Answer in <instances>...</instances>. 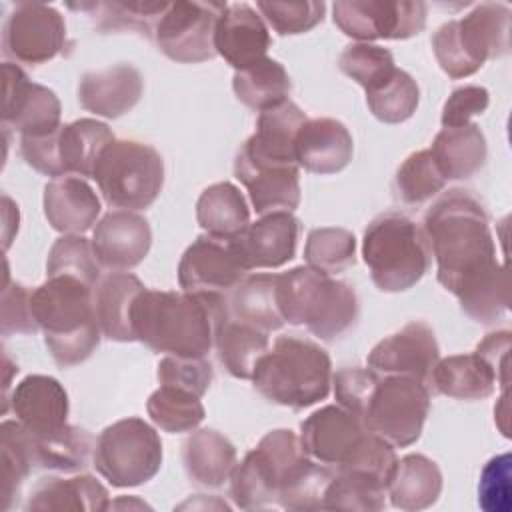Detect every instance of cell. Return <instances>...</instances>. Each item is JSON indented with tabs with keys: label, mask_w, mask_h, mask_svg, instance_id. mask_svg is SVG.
Segmentation results:
<instances>
[{
	"label": "cell",
	"mask_w": 512,
	"mask_h": 512,
	"mask_svg": "<svg viewBox=\"0 0 512 512\" xmlns=\"http://www.w3.org/2000/svg\"><path fill=\"white\" fill-rule=\"evenodd\" d=\"M422 230L436 260L438 282L472 320H498L508 310L510 288L506 266L496 258L484 204L468 190H448L428 208Z\"/></svg>",
	"instance_id": "6da1fadb"
},
{
	"label": "cell",
	"mask_w": 512,
	"mask_h": 512,
	"mask_svg": "<svg viewBox=\"0 0 512 512\" xmlns=\"http://www.w3.org/2000/svg\"><path fill=\"white\" fill-rule=\"evenodd\" d=\"M230 316L228 296L144 290L132 308L136 340L154 352L206 358L220 324Z\"/></svg>",
	"instance_id": "7a4b0ae2"
},
{
	"label": "cell",
	"mask_w": 512,
	"mask_h": 512,
	"mask_svg": "<svg viewBox=\"0 0 512 512\" xmlns=\"http://www.w3.org/2000/svg\"><path fill=\"white\" fill-rule=\"evenodd\" d=\"M32 312L60 368L82 364L98 348L102 332L90 284L74 276H48L32 290Z\"/></svg>",
	"instance_id": "3957f363"
},
{
	"label": "cell",
	"mask_w": 512,
	"mask_h": 512,
	"mask_svg": "<svg viewBox=\"0 0 512 512\" xmlns=\"http://www.w3.org/2000/svg\"><path fill=\"white\" fill-rule=\"evenodd\" d=\"M250 380L266 400L302 410L330 394L332 362L320 344L280 336L258 360Z\"/></svg>",
	"instance_id": "277c9868"
},
{
	"label": "cell",
	"mask_w": 512,
	"mask_h": 512,
	"mask_svg": "<svg viewBox=\"0 0 512 512\" xmlns=\"http://www.w3.org/2000/svg\"><path fill=\"white\" fill-rule=\"evenodd\" d=\"M278 308L284 322L306 326L320 340L342 336L360 310L350 284L308 264L278 274Z\"/></svg>",
	"instance_id": "5b68a950"
},
{
	"label": "cell",
	"mask_w": 512,
	"mask_h": 512,
	"mask_svg": "<svg viewBox=\"0 0 512 512\" xmlns=\"http://www.w3.org/2000/svg\"><path fill=\"white\" fill-rule=\"evenodd\" d=\"M430 256L422 226L400 212L380 214L364 230L362 258L382 292L412 288L428 272Z\"/></svg>",
	"instance_id": "8992f818"
},
{
	"label": "cell",
	"mask_w": 512,
	"mask_h": 512,
	"mask_svg": "<svg viewBox=\"0 0 512 512\" xmlns=\"http://www.w3.org/2000/svg\"><path fill=\"white\" fill-rule=\"evenodd\" d=\"M510 8L500 2L474 6L466 16L442 24L432 36L440 68L454 80L472 76L486 60L510 52Z\"/></svg>",
	"instance_id": "52a82bcc"
},
{
	"label": "cell",
	"mask_w": 512,
	"mask_h": 512,
	"mask_svg": "<svg viewBox=\"0 0 512 512\" xmlns=\"http://www.w3.org/2000/svg\"><path fill=\"white\" fill-rule=\"evenodd\" d=\"M308 462L310 456L292 430H270L234 466L230 474V496L242 510L272 506Z\"/></svg>",
	"instance_id": "ba28073f"
},
{
	"label": "cell",
	"mask_w": 512,
	"mask_h": 512,
	"mask_svg": "<svg viewBox=\"0 0 512 512\" xmlns=\"http://www.w3.org/2000/svg\"><path fill=\"white\" fill-rule=\"evenodd\" d=\"M92 178L108 206L134 212L158 198L164 186V160L150 144L114 140L102 150Z\"/></svg>",
	"instance_id": "9c48e42d"
},
{
	"label": "cell",
	"mask_w": 512,
	"mask_h": 512,
	"mask_svg": "<svg viewBox=\"0 0 512 512\" xmlns=\"http://www.w3.org/2000/svg\"><path fill=\"white\" fill-rule=\"evenodd\" d=\"M92 462L112 486L134 488L158 474L162 440L142 418H122L100 432Z\"/></svg>",
	"instance_id": "30bf717a"
},
{
	"label": "cell",
	"mask_w": 512,
	"mask_h": 512,
	"mask_svg": "<svg viewBox=\"0 0 512 512\" xmlns=\"http://www.w3.org/2000/svg\"><path fill=\"white\" fill-rule=\"evenodd\" d=\"M430 412V390L406 376H380L362 414L364 428L394 448L414 444Z\"/></svg>",
	"instance_id": "8fae6325"
},
{
	"label": "cell",
	"mask_w": 512,
	"mask_h": 512,
	"mask_svg": "<svg viewBox=\"0 0 512 512\" xmlns=\"http://www.w3.org/2000/svg\"><path fill=\"white\" fill-rule=\"evenodd\" d=\"M226 6V2H168L154 28L158 50L182 64L214 58V32Z\"/></svg>",
	"instance_id": "7c38bea8"
},
{
	"label": "cell",
	"mask_w": 512,
	"mask_h": 512,
	"mask_svg": "<svg viewBox=\"0 0 512 512\" xmlns=\"http://www.w3.org/2000/svg\"><path fill=\"white\" fill-rule=\"evenodd\" d=\"M428 6L408 0H338L332 4L334 24L350 38L406 40L426 26Z\"/></svg>",
	"instance_id": "4fadbf2b"
},
{
	"label": "cell",
	"mask_w": 512,
	"mask_h": 512,
	"mask_svg": "<svg viewBox=\"0 0 512 512\" xmlns=\"http://www.w3.org/2000/svg\"><path fill=\"white\" fill-rule=\"evenodd\" d=\"M66 42L62 14L44 2H16L2 30L4 56L38 66L56 58Z\"/></svg>",
	"instance_id": "5bb4252c"
},
{
	"label": "cell",
	"mask_w": 512,
	"mask_h": 512,
	"mask_svg": "<svg viewBox=\"0 0 512 512\" xmlns=\"http://www.w3.org/2000/svg\"><path fill=\"white\" fill-rule=\"evenodd\" d=\"M438 360L440 350L434 330L422 320H412L398 332L382 338L368 352L366 364L378 376H406L428 386Z\"/></svg>",
	"instance_id": "9a60e30c"
},
{
	"label": "cell",
	"mask_w": 512,
	"mask_h": 512,
	"mask_svg": "<svg viewBox=\"0 0 512 512\" xmlns=\"http://www.w3.org/2000/svg\"><path fill=\"white\" fill-rule=\"evenodd\" d=\"M248 270L232 250L228 240L210 234L198 236L182 254L178 264V284L194 294H228Z\"/></svg>",
	"instance_id": "2e32d148"
},
{
	"label": "cell",
	"mask_w": 512,
	"mask_h": 512,
	"mask_svg": "<svg viewBox=\"0 0 512 512\" xmlns=\"http://www.w3.org/2000/svg\"><path fill=\"white\" fill-rule=\"evenodd\" d=\"M4 104L2 122L22 136H44L56 132L60 124V102L56 94L28 80L18 64L4 62Z\"/></svg>",
	"instance_id": "e0dca14e"
},
{
	"label": "cell",
	"mask_w": 512,
	"mask_h": 512,
	"mask_svg": "<svg viewBox=\"0 0 512 512\" xmlns=\"http://www.w3.org/2000/svg\"><path fill=\"white\" fill-rule=\"evenodd\" d=\"M306 120V114L292 100L260 112L256 132L242 144L234 164L254 168L298 166L294 140Z\"/></svg>",
	"instance_id": "ac0fdd59"
},
{
	"label": "cell",
	"mask_w": 512,
	"mask_h": 512,
	"mask_svg": "<svg viewBox=\"0 0 512 512\" xmlns=\"http://www.w3.org/2000/svg\"><path fill=\"white\" fill-rule=\"evenodd\" d=\"M300 220L292 212L264 214L228 240L246 270L278 268L296 254Z\"/></svg>",
	"instance_id": "d6986e66"
},
{
	"label": "cell",
	"mask_w": 512,
	"mask_h": 512,
	"mask_svg": "<svg viewBox=\"0 0 512 512\" xmlns=\"http://www.w3.org/2000/svg\"><path fill=\"white\" fill-rule=\"evenodd\" d=\"M90 242L100 266L126 272L146 258L152 246V230L144 216L130 210H112L96 222Z\"/></svg>",
	"instance_id": "ffe728a7"
},
{
	"label": "cell",
	"mask_w": 512,
	"mask_h": 512,
	"mask_svg": "<svg viewBox=\"0 0 512 512\" xmlns=\"http://www.w3.org/2000/svg\"><path fill=\"white\" fill-rule=\"evenodd\" d=\"M8 402L16 420L34 436H46L66 426L68 394L64 386L52 376L30 374L22 378Z\"/></svg>",
	"instance_id": "44dd1931"
},
{
	"label": "cell",
	"mask_w": 512,
	"mask_h": 512,
	"mask_svg": "<svg viewBox=\"0 0 512 512\" xmlns=\"http://www.w3.org/2000/svg\"><path fill=\"white\" fill-rule=\"evenodd\" d=\"M364 432L366 428L360 416L340 404H328L300 424V444L316 462L338 466Z\"/></svg>",
	"instance_id": "7402d4cb"
},
{
	"label": "cell",
	"mask_w": 512,
	"mask_h": 512,
	"mask_svg": "<svg viewBox=\"0 0 512 512\" xmlns=\"http://www.w3.org/2000/svg\"><path fill=\"white\" fill-rule=\"evenodd\" d=\"M270 42V32L262 16L244 2L228 4L218 18L214 32L216 54L236 70L262 60Z\"/></svg>",
	"instance_id": "603a6c76"
},
{
	"label": "cell",
	"mask_w": 512,
	"mask_h": 512,
	"mask_svg": "<svg viewBox=\"0 0 512 512\" xmlns=\"http://www.w3.org/2000/svg\"><path fill=\"white\" fill-rule=\"evenodd\" d=\"M296 162L314 174H336L348 166L354 140L348 128L334 118H312L302 124L294 140Z\"/></svg>",
	"instance_id": "cb8c5ba5"
},
{
	"label": "cell",
	"mask_w": 512,
	"mask_h": 512,
	"mask_svg": "<svg viewBox=\"0 0 512 512\" xmlns=\"http://www.w3.org/2000/svg\"><path fill=\"white\" fill-rule=\"evenodd\" d=\"M142 90V74L130 64H116L84 74L78 84V102L96 116L118 118L138 104Z\"/></svg>",
	"instance_id": "d4e9b609"
},
{
	"label": "cell",
	"mask_w": 512,
	"mask_h": 512,
	"mask_svg": "<svg viewBox=\"0 0 512 512\" xmlns=\"http://www.w3.org/2000/svg\"><path fill=\"white\" fill-rule=\"evenodd\" d=\"M98 214L100 200L84 178L60 176L44 186V216L54 230L84 234L96 224Z\"/></svg>",
	"instance_id": "484cf974"
},
{
	"label": "cell",
	"mask_w": 512,
	"mask_h": 512,
	"mask_svg": "<svg viewBox=\"0 0 512 512\" xmlns=\"http://www.w3.org/2000/svg\"><path fill=\"white\" fill-rule=\"evenodd\" d=\"M144 290L146 286L140 278L130 272H112L98 282L94 288V308L102 336L116 342L136 340L132 308Z\"/></svg>",
	"instance_id": "4316f807"
},
{
	"label": "cell",
	"mask_w": 512,
	"mask_h": 512,
	"mask_svg": "<svg viewBox=\"0 0 512 512\" xmlns=\"http://www.w3.org/2000/svg\"><path fill=\"white\" fill-rule=\"evenodd\" d=\"M110 508L108 490L90 474L72 478H42L30 492L26 502L28 512H50V510H86L102 512Z\"/></svg>",
	"instance_id": "83f0119b"
},
{
	"label": "cell",
	"mask_w": 512,
	"mask_h": 512,
	"mask_svg": "<svg viewBox=\"0 0 512 512\" xmlns=\"http://www.w3.org/2000/svg\"><path fill=\"white\" fill-rule=\"evenodd\" d=\"M236 178L246 186L254 210L264 216L292 212L300 204L298 166H242L234 164Z\"/></svg>",
	"instance_id": "f1b7e54d"
},
{
	"label": "cell",
	"mask_w": 512,
	"mask_h": 512,
	"mask_svg": "<svg viewBox=\"0 0 512 512\" xmlns=\"http://www.w3.org/2000/svg\"><path fill=\"white\" fill-rule=\"evenodd\" d=\"M498 382L492 368L476 354H454L436 362L428 388L454 400H484Z\"/></svg>",
	"instance_id": "f546056e"
},
{
	"label": "cell",
	"mask_w": 512,
	"mask_h": 512,
	"mask_svg": "<svg viewBox=\"0 0 512 512\" xmlns=\"http://www.w3.org/2000/svg\"><path fill=\"white\" fill-rule=\"evenodd\" d=\"M182 462L190 480L206 488L222 486L238 464L234 444L212 428L196 430L186 438Z\"/></svg>",
	"instance_id": "4dcf8cb0"
},
{
	"label": "cell",
	"mask_w": 512,
	"mask_h": 512,
	"mask_svg": "<svg viewBox=\"0 0 512 512\" xmlns=\"http://www.w3.org/2000/svg\"><path fill=\"white\" fill-rule=\"evenodd\" d=\"M428 150L446 182L474 176L484 166L488 152L486 138L474 122L442 128Z\"/></svg>",
	"instance_id": "1f68e13d"
},
{
	"label": "cell",
	"mask_w": 512,
	"mask_h": 512,
	"mask_svg": "<svg viewBox=\"0 0 512 512\" xmlns=\"http://www.w3.org/2000/svg\"><path fill=\"white\" fill-rule=\"evenodd\" d=\"M442 492V472L424 454H408L396 462L388 482V496L394 508L414 512L432 506Z\"/></svg>",
	"instance_id": "d6a6232c"
},
{
	"label": "cell",
	"mask_w": 512,
	"mask_h": 512,
	"mask_svg": "<svg viewBox=\"0 0 512 512\" xmlns=\"http://www.w3.org/2000/svg\"><path fill=\"white\" fill-rule=\"evenodd\" d=\"M114 140L108 124L94 118L62 124L58 130V156L64 176L92 178L102 150Z\"/></svg>",
	"instance_id": "836d02e7"
},
{
	"label": "cell",
	"mask_w": 512,
	"mask_h": 512,
	"mask_svg": "<svg viewBox=\"0 0 512 512\" xmlns=\"http://www.w3.org/2000/svg\"><path fill=\"white\" fill-rule=\"evenodd\" d=\"M94 446V436L80 426L66 424L64 428L46 436H34L30 432L34 466L44 470L80 472L90 466V460L94 458Z\"/></svg>",
	"instance_id": "e575fe53"
},
{
	"label": "cell",
	"mask_w": 512,
	"mask_h": 512,
	"mask_svg": "<svg viewBox=\"0 0 512 512\" xmlns=\"http://www.w3.org/2000/svg\"><path fill=\"white\" fill-rule=\"evenodd\" d=\"M196 220L206 234L232 240L250 224V210L246 198L232 182H216L200 194Z\"/></svg>",
	"instance_id": "d590c367"
},
{
	"label": "cell",
	"mask_w": 512,
	"mask_h": 512,
	"mask_svg": "<svg viewBox=\"0 0 512 512\" xmlns=\"http://www.w3.org/2000/svg\"><path fill=\"white\" fill-rule=\"evenodd\" d=\"M230 316L252 324L264 332L282 328L284 318L278 308V274L246 276L228 298Z\"/></svg>",
	"instance_id": "8d00e7d4"
},
{
	"label": "cell",
	"mask_w": 512,
	"mask_h": 512,
	"mask_svg": "<svg viewBox=\"0 0 512 512\" xmlns=\"http://www.w3.org/2000/svg\"><path fill=\"white\" fill-rule=\"evenodd\" d=\"M214 346L228 374L250 380L258 360L268 352V332L228 316L216 332Z\"/></svg>",
	"instance_id": "74e56055"
},
{
	"label": "cell",
	"mask_w": 512,
	"mask_h": 512,
	"mask_svg": "<svg viewBox=\"0 0 512 512\" xmlns=\"http://www.w3.org/2000/svg\"><path fill=\"white\" fill-rule=\"evenodd\" d=\"M232 88L244 106L264 112L288 100L290 76L278 60L264 56L246 68L236 70Z\"/></svg>",
	"instance_id": "f35d334b"
},
{
	"label": "cell",
	"mask_w": 512,
	"mask_h": 512,
	"mask_svg": "<svg viewBox=\"0 0 512 512\" xmlns=\"http://www.w3.org/2000/svg\"><path fill=\"white\" fill-rule=\"evenodd\" d=\"M396 462L394 446L366 430L336 466V472L356 476L388 492V482L394 474Z\"/></svg>",
	"instance_id": "ab89813d"
},
{
	"label": "cell",
	"mask_w": 512,
	"mask_h": 512,
	"mask_svg": "<svg viewBox=\"0 0 512 512\" xmlns=\"http://www.w3.org/2000/svg\"><path fill=\"white\" fill-rule=\"evenodd\" d=\"M146 410L150 420L164 432L180 434L194 430L206 416V410L200 402V396L176 388L160 384L146 402Z\"/></svg>",
	"instance_id": "60d3db41"
},
{
	"label": "cell",
	"mask_w": 512,
	"mask_h": 512,
	"mask_svg": "<svg viewBox=\"0 0 512 512\" xmlns=\"http://www.w3.org/2000/svg\"><path fill=\"white\" fill-rule=\"evenodd\" d=\"M420 102L416 80L396 68L388 78L366 90V104L374 118L386 124H400L408 120Z\"/></svg>",
	"instance_id": "b9f144b4"
},
{
	"label": "cell",
	"mask_w": 512,
	"mask_h": 512,
	"mask_svg": "<svg viewBox=\"0 0 512 512\" xmlns=\"http://www.w3.org/2000/svg\"><path fill=\"white\" fill-rule=\"evenodd\" d=\"M306 264L324 274H338L356 262V238L346 228H314L304 246Z\"/></svg>",
	"instance_id": "7bdbcfd3"
},
{
	"label": "cell",
	"mask_w": 512,
	"mask_h": 512,
	"mask_svg": "<svg viewBox=\"0 0 512 512\" xmlns=\"http://www.w3.org/2000/svg\"><path fill=\"white\" fill-rule=\"evenodd\" d=\"M70 6L94 10V20L100 30H136L144 36H154V28L168 8V2H90Z\"/></svg>",
	"instance_id": "ee69618b"
},
{
	"label": "cell",
	"mask_w": 512,
	"mask_h": 512,
	"mask_svg": "<svg viewBox=\"0 0 512 512\" xmlns=\"http://www.w3.org/2000/svg\"><path fill=\"white\" fill-rule=\"evenodd\" d=\"M2 446V508L10 506V498L18 492L24 478L34 468L30 432L18 420H4L0 426Z\"/></svg>",
	"instance_id": "f6af8a7d"
},
{
	"label": "cell",
	"mask_w": 512,
	"mask_h": 512,
	"mask_svg": "<svg viewBox=\"0 0 512 512\" xmlns=\"http://www.w3.org/2000/svg\"><path fill=\"white\" fill-rule=\"evenodd\" d=\"M446 184L430 150L410 154L398 168L392 188L394 196L404 204H422L436 196Z\"/></svg>",
	"instance_id": "bcb514c9"
},
{
	"label": "cell",
	"mask_w": 512,
	"mask_h": 512,
	"mask_svg": "<svg viewBox=\"0 0 512 512\" xmlns=\"http://www.w3.org/2000/svg\"><path fill=\"white\" fill-rule=\"evenodd\" d=\"M48 276H74L92 288L100 282V262L94 254L92 242L80 234H64L58 238L46 260Z\"/></svg>",
	"instance_id": "7dc6e473"
},
{
	"label": "cell",
	"mask_w": 512,
	"mask_h": 512,
	"mask_svg": "<svg viewBox=\"0 0 512 512\" xmlns=\"http://www.w3.org/2000/svg\"><path fill=\"white\" fill-rule=\"evenodd\" d=\"M338 66L364 90H370L396 70L392 52L370 42H356L346 46L338 58Z\"/></svg>",
	"instance_id": "c3c4849f"
},
{
	"label": "cell",
	"mask_w": 512,
	"mask_h": 512,
	"mask_svg": "<svg viewBox=\"0 0 512 512\" xmlns=\"http://www.w3.org/2000/svg\"><path fill=\"white\" fill-rule=\"evenodd\" d=\"M386 490L350 474L336 472L324 494L328 510H382Z\"/></svg>",
	"instance_id": "681fc988"
},
{
	"label": "cell",
	"mask_w": 512,
	"mask_h": 512,
	"mask_svg": "<svg viewBox=\"0 0 512 512\" xmlns=\"http://www.w3.org/2000/svg\"><path fill=\"white\" fill-rule=\"evenodd\" d=\"M334 472L320 462H310L278 496V504L288 510L324 508V494Z\"/></svg>",
	"instance_id": "f907efd6"
},
{
	"label": "cell",
	"mask_w": 512,
	"mask_h": 512,
	"mask_svg": "<svg viewBox=\"0 0 512 512\" xmlns=\"http://www.w3.org/2000/svg\"><path fill=\"white\" fill-rule=\"evenodd\" d=\"M258 10L268 24L282 36L304 34L322 22L326 4L316 0L302 2H258Z\"/></svg>",
	"instance_id": "816d5d0a"
},
{
	"label": "cell",
	"mask_w": 512,
	"mask_h": 512,
	"mask_svg": "<svg viewBox=\"0 0 512 512\" xmlns=\"http://www.w3.org/2000/svg\"><path fill=\"white\" fill-rule=\"evenodd\" d=\"M512 458L508 452L490 458L478 480V506L486 512H510L512 508Z\"/></svg>",
	"instance_id": "f5cc1de1"
},
{
	"label": "cell",
	"mask_w": 512,
	"mask_h": 512,
	"mask_svg": "<svg viewBox=\"0 0 512 512\" xmlns=\"http://www.w3.org/2000/svg\"><path fill=\"white\" fill-rule=\"evenodd\" d=\"M158 382L188 390L196 396H204L212 382V364L206 358H184L166 354L158 362Z\"/></svg>",
	"instance_id": "db71d44e"
},
{
	"label": "cell",
	"mask_w": 512,
	"mask_h": 512,
	"mask_svg": "<svg viewBox=\"0 0 512 512\" xmlns=\"http://www.w3.org/2000/svg\"><path fill=\"white\" fill-rule=\"evenodd\" d=\"M378 378L380 376L376 372H372L370 368L352 366V368L338 370L332 376L334 396H336L338 404L362 418V414L370 402V396L378 384Z\"/></svg>",
	"instance_id": "11a10c76"
},
{
	"label": "cell",
	"mask_w": 512,
	"mask_h": 512,
	"mask_svg": "<svg viewBox=\"0 0 512 512\" xmlns=\"http://www.w3.org/2000/svg\"><path fill=\"white\" fill-rule=\"evenodd\" d=\"M38 330L32 312V290L18 282H10V276L6 274L2 290V334H34Z\"/></svg>",
	"instance_id": "9f6ffc18"
},
{
	"label": "cell",
	"mask_w": 512,
	"mask_h": 512,
	"mask_svg": "<svg viewBox=\"0 0 512 512\" xmlns=\"http://www.w3.org/2000/svg\"><path fill=\"white\" fill-rule=\"evenodd\" d=\"M488 104H490V94L484 86L468 84V86L456 88L442 106V116H440L442 128L468 124L472 116L484 114Z\"/></svg>",
	"instance_id": "6f0895ef"
},
{
	"label": "cell",
	"mask_w": 512,
	"mask_h": 512,
	"mask_svg": "<svg viewBox=\"0 0 512 512\" xmlns=\"http://www.w3.org/2000/svg\"><path fill=\"white\" fill-rule=\"evenodd\" d=\"M510 346H512V334L508 330H498V332L488 334L474 350L492 368L496 382L502 390L508 388Z\"/></svg>",
	"instance_id": "680465c9"
}]
</instances>
